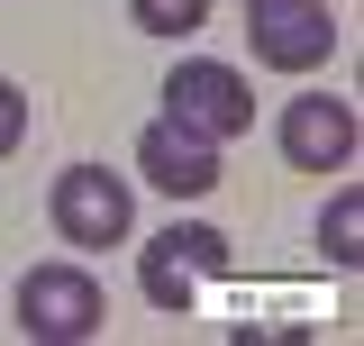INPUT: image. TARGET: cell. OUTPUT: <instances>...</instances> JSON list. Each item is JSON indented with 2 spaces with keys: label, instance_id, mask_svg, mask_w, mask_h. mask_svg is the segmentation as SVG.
<instances>
[{
  "label": "cell",
  "instance_id": "6da1fadb",
  "mask_svg": "<svg viewBox=\"0 0 364 346\" xmlns=\"http://www.w3.org/2000/svg\"><path fill=\"white\" fill-rule=\"evenodd\" d=\"M219 273H237V246H228L219 228H200V219H173L164 237L136 246V292L164 310V319H191L200 310V283H219Z\"/></svg>",
  "mask_w": 364,
  "mask_h": 346
},
{
  "label": "cell",
  "instance_id": "52a82bcc",
  "mask_svg": "<svg viewBox=\"0 0 364 346\" xmlns=\"http://www.w3.org/2000/svg\"><path fill=\"white\" fill-rule=\"evenodd\" d=\"M136 173H146L164 201H210L228 164H219V137L182 128V119H155V128L136 137Z\"/></svg>",
  "mask_w": 364,
  "mask_h": 346
},
{
  "label": "cell",
  "instance_id": "277c9868",
  "mask_svg": "<svg viewBox=\"0 0 364 346\" xmlns=\"http://www.w3.org/2000/svg\"><path fill=\"white\" fill-rule=\"evenodd\" d=\"M164 119H182V128L200 137H246L255 128V91H246V73L237 64H219V55H182L173 73H164Z\"/></svg>",
  "mask_w": 364,
  "mask_h": 346
},
{
  "label": "cell",
  "instance_id": "3957f363",
  "mask_svg": "<svg viewBox=\"0 0 364 346\" xmlns=\"http://www.w3.org/2000/svg\"><path fill=\"white\" fill-rule=\"evenodd\" d=\"M100 319H109V301H100L91 264H28L18 273V337L82 346V337H100Z\"/></svg>",
  "mask_w": 364,
  "mask_h": 346
},
{
  "label": "cell",
  "instance_id": "8992f818",
  "mask_svg": "<svg viewBox=\"0 0 364 346\" xmlns=\"http://www.w3.org/2000/svg\"><path fill=\"white\" fill-rule=\"evenodd\" d=\"M246 46L273 73H318L337 55V19L328 0H246Z\"/></svg>",
  "mask_w": 364,
  "mask_h": 346
},
{
  "label": "cell",
  "instance_id": "ba28073f",
  "mask_svg": "<svg viewBox=\"0 0 364 346\" xmlns=\"http://www.w3.org/2000/svg\"><path fill=\"white\" fill-rule=\"evenodd\" d=\"M318 246H328V264H346V273L364 264V192L355 182H337V201H328V219H318Z\"/></svg>",
  "mask_w": 364,
  "mask_h": 346
},
{
  "label": "cell",
  "instance_id": "30bf717a",
  "mask_svg": "<svg viewBox=\"0 0 364 346\" xmlns=\"http://www.w3.org/2000/svg\"><path fill=\"white\" fill-rule=\"evenodd\" d=\"M18 146H28V91H18L9 73H0V164H9Z\"/></svg>",
  "mask_w": 364,
  "mask_h": 346
},
{
  "label": "cell",
  "instance_id": "9c48e42d",
  "mask_svg": "<svg viewBox=\"0 0 364 346\" xmlns=\"http://www.w3.org/2000/svg\"><path fill=\"white\" fill-rule=\"evenodd\" d=\"M128 19L146 37H200L210 28V0H128Z\"/></svg>",
  "mask_w": 364,
  "mask_h": 346
},
{
  "label": "cell",
  "instance_id": "7a4b0ae2",
  "mask_svg": "<svg viewBox=\"0 0 364 346\" xmlns=\"http://www.w3.org/2000/svg\"><path fill=\"white\" fill-rule=\"evenodd\" d=\"M46 219H55L64 246L109 256V246H128V228H136V192H128L109 164H64V173H55V192H46Z\"/></svg>",
  "mask_w": 364,
  "mask_h": 346
},
{
  "label": "cell",
  "instance_id": "5b68a950",
  "mask_svg": "<svg viewBox=\"0 0 364 346\" xmlns=\"http://www.w3.org/2000/svg\"><path fill=\"white\" fill-rule=\"evenodd\" d=\"M273 146H282L291 173H346L355 146H364V119H355V100H337V91H301V100H282Z\"/></svg>",
  "mask_w": 364,
  "mask_h": 346
}]
</instances>
